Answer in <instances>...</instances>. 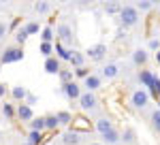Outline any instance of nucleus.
Listing matches in <instances>:
<instances>
[{
  "label": "nucleus",
  "mask_w": 160,
  "mask_h": 145,
  "mask_svg": "<svg viewBox=\"0 0 160 145\" xmlns=\"http://www.w3.org/2000/svg\"><path fill=\"white\" fill-rule=\"evenodd\" d=\"M56 120H58V126H71L73 115H71L68 111H58V113H56Z\"/></svg>",
  "instance_id": "nucleus-19"
},
{
  "label": "nucleus",
  "mask_w": 160,
  "mask_h": 145,
  "mask_svg": "<svg viewBox=\"0 0 160 145\" xmlns=\"http://www.w3.org/2000/svg\"><path fill=\"white\" fill-rule=\"evenodd\" d=\"M149 105V92L145 90H135L132 94H130V107L132 109H145Z\"/></svg>",
  "instance_id": "nucleus-3"
},
{
  "label": "nucleus",
  "mask_w": 160,
  "mask_h": 145,
  "mask_svg": "<svg viewBox=\"0 0 160 145\" xmlns=\"http://www.w3.org/2000/svg\"><path fill=\"white\" fill-rule=\"evenodd\" d=\"M152 7H154V2H152V0H141V2H137V11H149V9H152Z\"/></svg>",
  "instance_id": "nucleus-33"
},
{
  "label": "nucleus",
  "mask_w": 160,
  "mask_h": 145,
  "mask_svg": "<svg viewBox=\"0 0 160 145\" xmlns=\"http://www.w3.org/2000/svg\"><path fill=\"white\" fill-rule=\"evenodd\" d=\"M83 81H86L88 92H96V90L100 88V83H102V79H100V77L96 75V72H90V75H88V77L83 79Z\"/></svg>",
  "instance_id": "nucleus-11"
},
{
  "label": "nucleus",
  "mask_w": 160,
  "mask_h": 145,
  "mask_svg": "<svg viewBox=\"0 0 160 145\" xmlns=\"http://www.w3.org/2000/svg\"><path fill=\"white\" fill-rule=\"evenodd\" d=\"M2 96H7V85L4 83H0V98Z\"/></svg>",
  "instance_id": "nucleus-41"
},
{
  "label": "nucleus",
  "mask_w": 160,
  "mask_h": 145,
  "mask_svg": "<svg viewBox=\"0 0 160 145\" xmlns=\"http://www.w3.org/2000/svg\"><path fill=\"white\" fill-rule=\"evenodd\" d=\"M100 137H102V143H105V145H118V143H120V132H118L115 128H111L109 132L100 134Z\"/></svg>",
  "instance_id": "nucleus-16"
},
{
  "label": "nucleus",
  "mask_w": 160,
  "mask_h": 145,
  "mask_svg": "<svg viewBox=\"0 0 160 145\" xmlns=\"http://www.w3.org/2000/svg\"><path fill=\"white\" fill-rule=\"evenodd\" d=\"M24 60V47H7L0 56V64H13V62H22Z\"/></svg>",
  "instance_id": "nucleus-2"
},
{
  "label": "nucleus",
  "mask_w": 160,
  "mask_h": 145,
  "mask_svg": "<svg viewBox=\"0 0 160 145\" xmlns=\"http://www.w3.org/2000/svg\"><path fill=\"white\" fill-rule=\"evenodd\" d=\"M120 75V64H115V62H109V64H105L102 68H100V79H107V81H111V79H115Z\"/></svg>",
  "instance_id": "nucleus-8"
},
{
  "label": "nucleus",
  "mask_w": 160,
  "mask_h": 145,
  "mask_svg": "<svg viewBox=\"0 0 160 145\" xmlns=\"http://www.w3.org/2000/svg\"><path fill=\"white\" fill-rule=\"evenodd\" d=\"M62 94L66 98H71V100H77V98L81 96V88L77 81H71V83H64L62 85Z\"/></svg>",
  "instance_id": "nucleus-9"
},
{
  "label": "nucleus",
  "mask_w": 160,
  "mask_h": 145,
  "mask_svg": "<svg viewBox=\"0 0 160 145\" xmlns=\"http://www.w3.org/2000/svg\"><path fill=\"white\" fill-rule=\"evenodd\" d=\"M124 36H126V32H124V28H120V30H118V34H115V38H118V41H122Z\"/></svg>",
  "instance_id": "nucleus-40"
},
{
  "label": "nucleus",
  "mask_w": 160,
  "mask_h": 145,
  "mask_svg": "<svg viewBox=\"0 0 160 145\" xmlns=\"http://www.w3.org/2000/svg\"><path fill=\"white\" fill-rule=\"evenodd\" d=\"M107 56V45L105 43H98V45H92V47L86 51V60L90 58L92 62H102Z\"/></svg>",
  "instance_id": "nucleus-5"
},
{
  "label": "nucleus",
  "mask_w": 160,
  "mask_h": 145,
  "mask_svg": "<svg viewBox=\"0 0 160 145\" xmlns=\"http://www.w3.org/2000/svg\"><path fill=\"white\" fill-rule=\"evenodd\" d=\"M56 53H58V56H56V58H58V60H68V58H71V51H68V49L64 47V45H62V43H56Z\"/></svg>",
  "instance_id": "nucleus-22"
},
{
  "label": "nucleus",
  "mask_w": 160,
  "mask_h": 145,
  "mask_svg": "<svg viewBox=\"0 0 160 145\" xmlns=\"http://www.w3.org/2000/svg\"><path fill=\"white\" fill-rule=\"evenodd\" d=\"M24 28H26V32H28V36H30V34H37V32H38V24H34V22H28Z\"/></svg>",
  "instance_id": "nucleus-35"
},
{
  "label": "nucleus",
  "mask_w": 160,
  "mask_h": 145,
  "mask_svg": "<svg viewBox=\"0 0 160 145\" xmlns=\"http://www.w3.org/2000/svg\"><path fill=\"white\" fill-rule=\"evenodd\" d=\"M90 145H102V143H90Z\"/></svg>",
  "instance_id": "nucleus-43"
},
{
  "label": "nucleus",
  "mask_w": 160,
  "mask_h": 145,
  "mask_svg": "<svg viewBox=\"0 0 160 145\" xmlns=\"http://www.w3.org/2000/svg\"><path fill=\"white\" fill-rule=\"evenodd\" d=\"M88 75H90V71H88L86 66H81V68H75V77H79V79H86Z\"/></svg>",
  "instance_id": "nucleus-36"
},
{
  "label": "nucleus",
  "mask_w": 160,
  "mask_h": 145,
  "mask_svg": "<svg viewBox=\"0 0 160 145\" xmlns=\"http://www.w3.org/2000/svg\"><path fill=\"white\" fill-rule=\"evenodd\" d=\"M149 120H152V128L160 134V111H158V109H154V111H152Z\"/></svg>",
  "instance_id": "nucleus-25"
},
{
  "label": "nucleus",
  "mask_w": 160,
  "mask_h": 145,
  "mask_svg": "<svg viewBox=\"0 0 160 145\" xmlns=\"http://www.w3.org/2000/svg\"><path fill=\"white\" fill-rule=\"evenodd\" d=\"M120 141H124L126 145H137V134L132 128H124V134H120Z\"/></svg>",
  "instance_id": "nucleus-17"
},
{
  "label": "nucleus",
  "mask_w": 160,
  "mask_h": 145,
  "mask_svg": "<svg viewBox=\"0 0 160 145\" xmlns=\"http://www.w3.org/2000/svg\"><path fill=\"white\" fill-rule=\"evenodd\" d=\"M156 62L160 64V49H158V53H156Z\"/></svg>",
  "instance_id": "nucleus-42"
},
{
  "label": "nucleus",
  "mask_w": 160,
  "mask_h": 145,
  "mask_svg": "<svg viewBox=\"0 0 160 145\" xmlns=\"http://www.w3.org/2000/svg\"><path fill=\"white\" fill-rule=\"evenodd\" d=\"M0 66H2V64H0Z\"/></svg>",
  "instance_id": "nucleus-48"
},
{
  "label": "nucleus",
  "mask_w": 160,
  "mask_h": 145,
  "mask_svg": "<svg viewBox=\"0 0 160 145\" xmlns=\"http://www.w3.org/2000/svg\"><path fill=\"white\" fill-rule=\"evenodd\" d=\"M105 13L107 15H115V13H120V9H122V4L120 2H105Z\"/></svg>",
  "instance_id": "nucleus-24"
},
{
  "label": "nucleus",
  "mask_w": 160,
  "mask_h": 145,
  "mask_svg": "<svg viewBox=\"0 0 160 145\" xmlns=\"http://www.w3.org/2000/svg\"><path fill=\"white\" fill-rule=\"evenodd\" d=\"M149 49H160V41L158 38H152V41H149Z\"/></svg>",
  "instance_id": "nucleus-39"
},
{
  "label": "nucleus",
  "mask_w": 160,
  "mask_h": 145,
  "mask_svg": "<svg viewBox=\"0 0 160 145\" xmlns=\"http://www.w3.org/2000/svg\"><path fill=\"white\" fill-rule=\"evenodd\" d=\"M0 7H2V2H0Z\"/></svg>",
  "instance_id": "nucleus-47"
},
{
  "label": "nucleus",
  "mask_w": 160,
  "mask_h": 145,
  "mask_svg": "<svg viewBox=\"0 0 160 145\" xmlns=\"http://www.w3.org/2000/svg\"><path fill=\"white\" fill-rule=\"evenodd\" d=\"M11 96L15 98V100H22V102H24L26 96H28V90H26L24 85H15V88L11 90Z\"/></svg>",
  "instance_id": "nucleus-21"
},
{
  "label": "nucleus",
  "mask_w": 160,
  "mask_h": 145,
  "mask_svg": "<svg viewBox=\"0 0 160 145\" xmlns=\"http://www.w3.org/2000/svg\"><path fill=\"white\" fill-rule=\"evenodd\" d=\"M41 38H43V43H51V41H53V30H51V26L43 28V32H41Z\"/></svg>",
  "instance_id": "nucleus-30"
},
{
  "label": "nucleus",
  "mask_w": 160,
  "mask_h": 145,
  "mask_svg": "<svg viewBox=\"0 0 160 145\" xmlns=\"http://www.w3.org/2000/svg\"><path fill=\"white\" fill-rule=\"evenodd\" d=\"M43 141H45L43 132H34V130H30V132H28V141H26V143H28V145H43Z\"/></svg>",
  "instance_id": "nucleus-20"
},
{
  "label": "nucleus",
  "mask_w": 160,
  "mask_h": 145,
  "mask_svg": "<svg viewBox=\"0 0 160 145\" xmlns=\"http://www.w3.org/2000/svg\"><path fill=\"white\" fill-rule=\"evenodd\" d=\"M68 62L73 64L75 68H81V66L86 64V53H81V51L73 49V51H71V58H68Z\"/></svg>",
  "instance_id": "nucleus-15"
},
{
  "label": "nucleus",
  "mask_w": 160,
  "mask_h": 145,
  "mask_svg": "<svg viewBox=\"0 0 160 145\" xmlns=\"http://www.w3.org/2000/svg\"><path fill=\"white\" fill-rule=\"evenodd\" d=\"M26 105H28V107L37 105V96H34V94H28V96H26Z\"/></svg>",
  "instance_id": "nucleus-38"
},
{
  "label": "nucleus",
  "mask_w": 160,
  "mask_h": 145,
  "mask_svg": "<svg viewBox=\"0 0 160 145\" xmlns=\"http://www.w3.org/2000/svg\"><path fill=\"white\" fill-rule=\"evenodd\" d=\"M77 102H79L81 111H94L96 105H98V98H96L94 92H81V96L77 98Z\"/></svg>",
  "instance_id": "nucleus-4"
},
{
  "label": "nucleus",
  "mask_w": 160,
  "mask_h": 145,
  "mask_svg": "<svg viewBox=\"0 0 160 145\" xmlns=\"http://www.w3.org/2000/svg\"><path fill=\"white\" fill-rule=\"evenodd\" d=\"M148 51H145V49H135V51H132V64H135V66H145V64H148Z\"/></svg>",
  "instance_id": "nucleus-12"
},
{
  "label": "nucleus",
  "mask_w": 160,
  "mask_h": 145,
  "mask_svg": "<svg viewBox=\"0 0 160 145\" xmlns=\"http://www.w3.org/2000/svg\"><path fill=\"white\" fill-rule=\"evenodd\" d=\"M15 115H17V118H19L22 122H30V120H34V111H32V107H28L26 102L17 105V109H15Z\"/></svg>",
  "instance_id": "nucleus-10"
},
{
  "label": "nucleus",
  "mask_w": 160,
  "mask_h": 145,
  "mask_svg": "<svg viewBox=\"0 0 160 145\" xmlns=\"http://www.w3.org/2000/svg\"><path fill=\"white\" fill-rule=\"evenodd\" d=\"M81 137H83V134L79 132V130H75L73 126H71L68 130H64V132H62L60 141H62V145H81V141H83Z\"/></svg>",
  "instance_id": "nucleus-6"
},
{
  "label": "nucleus",
  "mask_w": 160,
  "mask_h": 145,
  "mask_svg": "<svg viewBox=\"0 0 160 145\" xmlns=\"http://www.w3.org/2000/svg\"><path fill=\"white\" fill-rule=\"evenodd\" d=\"M60 81H62V85L64 83H71L73 81V71H68V68H60Z\"/></svg>",
  "instance_id": "nucleus-28"
},
{
  "label": "nucleus",
  "mask_w": 160,
  "mask_h": 145,
  "mask_svg": "<svg viewBox=\"0 0 160 145\" xmlns=\"http://www.w3.org/2000/svg\"><path fill=\"white\" fill-rule=\"evenodd\" d=\"M26 38H28V32H26V28H19V30L15 32V43H17V47H22V45H24Z\"/></svg>",
  "instance_id": "nucleus-27"
},
{
  "label": "nucleus",
  "mask_w": 160,
  "mask_h": 145,
  "mask_svg": "<svg viewBox=\"0 0 160 145\" xmlns=\"http://www.w3.org/2000/svg\"><path fill=\"white\" fill-rule=\"evenodd\" d=\"M43 145H51V143H43Z\"/></svg>",
  "instance_id": "nucleus-44"
},
{
  "label": "nucleus",
  "mask_w": 160,
  "mask_h": 145,
  "mask_svg": "<svg viewBox=\"0 0 160 145\" xmlns=\"http://www.w3.org/2000/svg\"><path fill=\"white\" fill-rule=\"evenodd\" d=\"M94 128H96L100 134H105V132H109L111 128H113V122H111L109 118H98V120L94 122Z\"/></svg>",
  "instance_id": "nucleus-13"
},
{
  "label": "nucleus",
  "mask_w": 160,
  "mask_h": 145,
  "mask_svg": "<svg viewBox=\"0 0 160 145\" xmlns=\"http://www.w3.org/2000/svg\"><path fill=\"white\" fill-rule=\"evenodd\" d=\"M45 130H51V132L58 130V120H56V115H47V118H45Z\"/></svg>",
  "instance_id": "nucleus-26"
},
{
  "label": "nucleus",
  "mask_w": 160,
  "mask_h": 145,
  "mask_svg": "<svg viewBox=\"0 0 160 145\" xmlns=\"http://www.w3.org/2000/svg\"><path fill=\"white\" fill-rule=\"evenodd\" d=\"M7 32H9V24L0 19V38H2V36H7Z\"/></svg>",
  "instance_id": "nucleus-37"
},
{
  "label": "nucleus",
  "mask_w": 160,
  "mask_h": 145,
  "mask_svg": "<svg viewBox=\"0 0 160 145\" xmlns=\"http://www.w3.org/2000/svg\"><path fill=\"white\" fill-rule=\"evenodd\" d=\"M118 15H120V26H122L124 30L137 26V22H139V11L135 9V4H124Z\"/></svg>",
  "instance_id": "nucleus-1"
},
{
  "label": "nucleus",
  "mask_w": 160,
  "mask_h": 145,
  "mask_svg": "<svg viewBox=\"0 0 160 145\" xmlns=\"http://www.w3.org/2000/svg\"><path fill=\"white\" fill-rule=\"evenodd\" d=\"M41 53H43L45 58H51V53H53V45H51V43H41Z\"/></svg>",
  "instance_id": "nucleus-32"
},
{
  "label": "nucleus",
  "mask_w": 160,
  "mask_h": 145,
  "mask_svg": "<svg viewBox=\"0 0 160 145\" xmlns=\"http://www.w3.org/2000/svg\"><path fill=\"white\" fill-rule=\"evenodd\" d=\"M149 92H152L156 98H160V77H154V81H152V85H149Z\"/></svg>",
  "instance_id": "nucleus-31"
},
{
  "label": "nucleus",
  "mask_w": 160,
  "mask_h": 145,
  "mask_svg": "<svg viewBox=\"0 0 160 145\" xmlns=\"http://www.w3.org/2000/svg\"><path fill=\"white\" fill-rule=\"evenodd\" d=\"M0 139H2V132H0Z\"/></svg>",
  "instance_id": "nucleus-45"
},
{
  "label": "nucleus",
  "mask_w": 160,
  "mask_h": 145,
  "mask_svg": "<svg viewBox=\"0 0 160 145\" xmlns=\"http://www.w3.org/2000/svg\"><path fill=\"white\" fill-rule=\"evenodd\" d=\"M60 68H62V66H60V60H58V58L51 56V58L45 60V72H49V75H58Z\"/></svg>",
  "instance_id": "nucleus-14"
},
{
  "label": "nucleus",
  "mask_w": 160,
  "mask_h": 145,
  "mask_svg": "<svg viewBox=\"0 0 160 145\" xmlns=\"http://www.w3.org/2000/svg\"><path fill=\"white\" fill-rule=\"evenodd\" d=\"M154 77H156V75H154L152 71H148V68L139 71V81H141V83L145 85V88H149V85H152V81H154Z\"/></svg>",
  "instance_id": "nucleus-18"
},
{
  "label": "nucleus",
  "mask_w": 160,
  "mask_h": 145,
  "mask_svg": "<svg viewBox=\"0 0 160 145\" xmlns=\"http://www.w3.org/2000/svg\"><path fill=\"white\" fill-rule=\"evenodd\" d=\"M30 130L34 132H45V118H34L30 122Z\"/></svg>",
  "instance_id": "nucleus-23"
},
{
  "label": "nucleus",
  "mask_w": 160,
  "mask_h": 145,
  "mask_svg": "<svg viewBox=\"0 0 160 145\" xmlns=\"http://www.w3.org/2000/svg\"><path fill=\"white\" fill-rule=\"evenodd\" d=\"M158 15H160V9H158Z\"/></svg>",
  "instance_id": "nucleus-46"
},
{
  "label": "nucleus",
  "mask_w": 160,
  "mask_h": 145,
  "mask_svg": "<svg viewBox=\"0 0 160 145\" xmlns=\"http://www.w3.org/2000/svg\"><path fill=\"white\" fill-rule=\"evenodd\" d=\"M56 34L60 36V43H71L73 41V28L66 24V22H60V24L56 26Z\"/></svg>",
  "instance_id": "nucleus-7"
},
{
  "label": "nucleus",
  "mask_w": 160,
  "mask_h": 145,
  "mask_svg": "<svg viewBox=\"0 0 160 145\" xmlns=\"http://www.w3.org/2000/svg\"><path fill=\"white\" fill-rule=\"evenodd\" d=\"M51 11V4L49 2H37L34 4V13H38V15H45V13Z\"/></svg>",
  "instance_id": "nucleus-29"
},
{
  "label": "nucleus",
  "mask_w": 160,
  "mask_h": 145,
  "mask_svg": "<svg viewBox=\"0 0 160 145\" xmlns=\"http://www.w3.org/2000/svg\"><path fill=\"white\" fill-rule=\"evenodd\" d=\"M2 115L9 118V120L15 118V109H13V105H7V102H4V105H2Z\"/></svg>",
  "instance_id": "nucleus-34"
}]
</instances>
